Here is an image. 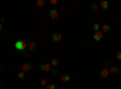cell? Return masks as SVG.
Instances as JSON below:
<instances>
[{
	"mask_svg": "<svg viewBox=\"0 0 121 89\" xmlns=\"http://www.w3.org/2000/svg\"><path fill=\"white\" fill-rule=\"evenodd\" d=\"M15 48H16V51H18V52H24L25 50H28V45L24 40H17L15 42Z\"/></svg>",
	"mask_w": 121,
	"mask_h": 89,
	"instance_id": "6da1fadb",
	"label": "cell"
},
{
	"mask_svg": "<svg viewBox=\"0 0 121 89\" xmlns=\"http://www.w3.org/2000/svg\"><path fill=\"white\" fill-rule=\"evenodd\" d=\"M52 65H51V63H44L40 65V70L44 71V72H50L51 70H52Z\"/></svg>",
	"mask_w": 121,
	"mask_h": 89,
	"instance_id": "7a4b0ae2",
	"label": "cell"
},
{
	"mask_svg": "<svg viewBox=\"0 0 121 89\" xmlns=\"http://www.w3.org/2000/svg\"><path fill=\"white\" fill-rule=\"evenodd\" d=\"M109 74H110L109 69H108V68H104V69H102V70H101V72H99V77H101L102 79H105V78L109 77Z\"/></svg>",
	"mask_w": 121,
	"mask_h": 89,
	"instance_id": "3957f363",
	"label": "cell"
},
{
	"mask_svg": "<svg viewBox=\"0 0 121 89\" xmlns=\"http://www.w3.org/2000/svg\"><path fill=\"white\" fill-rule=\"evenodd\" d=\"M103 35H104V33H103L102 30H98V31H96V33L93 34V40L96 42H99L101 40L103 39Z\"/></svg>",
	"mask_w": 121,
	"mask_h": 89,
	"instance_id": "277c9868",
	"label": "cell"
},
{
	"mask_svg": "<svg viewBox=\"0 0 121 89\" xmlns=\"http://www.w3.org/2000/svg\"><path fill=\"white\" fill-rule=\"evenodd\" d=\"M32 69H33V65L30 63H24V64H22V66H21V70L23 72H29V71H32Z\"/></svg>",
	"mask_w": 121,
	"mask_h": 89,
	"instance_id": "5b68a950",
	"label": "cell"
},
{
	"mask_svg": "<svg viewBox=\"0 0 121 89\" xmlns=\"http://www.w3.org/2000/svg\"><path fill=\"white\" fill-rule=\"evenodd\" d=\"M60 40H62V35L59 33H53L52 36H51V41L52 42H59Z\"/></svg>",
	"mask_w": 121,
	"mask_h": 89,
	"instance_id": "8992f818",
	"label": "cell"
},
{
	"mask_svg": "<svg viewBox=\"0 0 121 89\" xmlns=\"http://www.w3.org/2000/svg\"><path fill=\"white\" fill-rule=\"evenodd\" d=\"M48 14H50V17H51V19H57L58 18V11L57 10H50V12H48Z\"/></svg>",
	"mask_w": 121,
	"mask_h": 89,
	"instance_id": "52a82bcc",
	"label": "cell"
},
{
	"mask_svg": "<svg viewBox=\"0 0 121 89\" xmlns=\"http://www.w3.org/2000/svg\"><path fill=\"white\" fill-rule=\"evenodd\" d=\"M101 30L104 34H107V33H109V31H110V25H108V24H103V25L101 27Z\"/></svg>",
	"mask_w": 121,
	"mask_h": 89,
	"instance_id": "ba28073f",
	"label": "cell"
},
{
	"mask_svg": "<svg viewBox=\"0 0 121 89\" xmlns=\"http://www.w3.org/2000/svg\"><path fill=\"white\" fill-rule=\"evenodd\" d=\"M36 50V43L34 42V41H32V42H29L28 43V51H35Z\"/></svg>",
	"mask_w": 121,
	"mask_h": 89,
	"instance_id": "9c48e42d",
	"label": "cell"
},
{
	"mask_svg": "<svg viewBox=\"0 0 121 89\" xmlns=\"http://www.w3.org/2000/svg\"><path fill=\"white\" fill-rule=\"evenodd\" d=\"M99 6L102 7L103 10H108V9H109V3L107 1V0H103V1L99 4Z\"/></svg>",
	"mask_w": 121,
	"mask_h": 89,
	"instance_id": "30bf717a",
	"label": "cell"
},
{
	"mask_svg": "<svg viewBox=\"0 0 121 89\" xmlns=\"http://www.w3.org/2000/svg\"><path fill=\"white\" fill-rule=\"evenodd\" d=\"M50 63H51V65H52V68H55V69H56V68L58 66V64H59V61H58V60H57L56 58H52V59H51V61H50Z\"/></svg>",
	"mask_w": 121,
	"mask_h": 89,
	"instance_id": "8fae6325",
	"label": "cell"
},
{
	"mask_svg": "<svg viewBox=\"0 0 121 89\" xmlns=\"http://www.w3.org/2000/svg\"><path fill=\"white\" fill-rule=\"evenodd\" d=\"M60 79H62V82H69L72 78H70V76H69V75H63L62 77H60Z\"/></svg>",
	"mask_w": 121,
	"mask_h": 89,
	"instance_id": "7c38bea8",
	"label": "cell"
},
{
	"mask_svg": "<svg viewBox=\"0 0 121 89\" xmlns=\"http://www.w3.org/2000/svg\"><path fill=\"white\" fill-rule=\"evenodd\" d=\"M109 71H110V74H117V72H119V68L117 66H111L109 69Z\"/></svg>",
	"mask_w": 121,
	"mask_h": 89,
	"instance_id": "4fadbf2b",
	"label": "cell"
},
{
	"mask_svg": "<svg viewBox=\"0 0 121 89\" xmlns=\"http://www.w3.org/2000/svg\"><path fill=\"white\" fill-rule=\"evenodd\" d=\"M45 0H36V6L38 7H42V6H44L45 5Z\"/></svg>",
	"mask_w": 121,
	"mask_h": 89,
	"instance_id": "5bb4252c",
	"label": "cell"
},
{
	"mask_svg": "<svg viewBox=\"0 0 121 89\" xmlns=\"http://www.w3.org/2000/svg\"><path fill=\"white\" fill-rule=\"evenodd\" d=\"M93 30H94V33L98 31V30H101V25L98 23H93Z\"/></svg>",
	"mask_w": 121,
	"mask_h": 89,
	"instance_id": "9a60e30c",
	"label": "cell"
},
{
	"mask_svg": "<svg viewBox=\"0 0 121 89\" xmlns=\"http://www.w3.org/2000/svg\"><path fill=\"white\" fill-rule=\"evenodd\" d=\"M40 84H41L42 87H46V85L48 84V83H47V79H46V78H41V79H40Z\"/></svg>",
	"mask_w": 121,
	"mask_h": 89,
	"instance_id": "2e32d148",
	"label": "cell"
},
{
	"mask_svg": "<svg viewBox=\"0 0 121 89\" xmlns=\"http://www.w3.org/2000/svg\"><path fill=\"white\" fill-rule=\"evenodd\" d=\"M45 88H46V89H57L56 84H53V83H48V84H47Z\"/></svg>",
	"mask_w": 121,
	"mask_h": 89,
	"instance_id": "e0dca14e",
	"label": "cell"
},
{
	"mask_svg": "<svg viewBox=\"0 0 121 89\" xmlns=\"http://www.w3.org/2000/svg\"><path fill=\"white\" fill-rule=\"evenodd\" d=\"M91 7H92L93 11H98V10H99V5H97V4H92Z\"/></svg>",
	"mask_w": 121,
	"mask_h": 89,
	"instance_id": "ac0fdd59",
	"label": "cell"
},
{
	"mask_svg": "<svg viewBox=\"0 0 121 89\" xmlns=\"http://www.w3.org/2000/svg\"><path fill=\"white\" fill-rule=\"evenodd\" d=\"M24 77H25V72H23V71L18 72V78L20 79H24Z\"/></svg>",
	"mask_w": 121,
	"mask_h": 89,
	"instance_id": "d6986e66",
	"label": "cell"
},
{
	"mask_svg": "<svg viewBox=\"0 0 121 89\" xmlns=\"http://www.w3.org/2000/svg\"><path fill=\"white\" fill-rule=\"evenodd\" d=\"M57 74H58V71H57V69H55V68L50 71V75H52V76H56Z\"/></svg>",
	"mask_w": 121,
	"mask_h": 89,
	"instance_id": "ffe728a7",
	"label": "cell"
},
{
	"mask_svg": "<svg viewBox=\"0 0 121 89\" xmlns=\"http://www.w3.org/2000/svg\"><path fill=\"white\" fill-rule=\"evenodd\" d=\"M115 57H116V59H117V60H121V51H119V52L116 53Z\"/></svg>",
	"mask_w": 121,
	"mask_h": 89,
	"instance_id": "44dd1931",
	"label": "cell"
},
{
	"mask_svg": "<svg viewBox=\"0 0 121 89\" xmlns=\"http://www.w3.org/2000/svg\"><path fill=\"white\" fill-rule=\"evenodd\" d=\"M50 3L52 4V5H57V4H58V0H51Z\"/></svg>",
	"mask_w": 121,
	"mask_h": 89,
	"instance_id": "7402d4cb",
	"label": "cell"
},
{
	"mask_svg": "<svg viewBox=\"0 0 121 89\" xmlns=\"http://www.w3.org/2000/svg\"><path fill=\"white\" fill-rule=\"evenodd\" d=\"M22 54H23V55H28V54H29V51H28V50H25L24 52H22Z\"/></svg>",
	"mask_w": 121,
	"mask_h": 89,
	"instance_id": "603a6c76",
	"label": "cell"
}]
</instances>
